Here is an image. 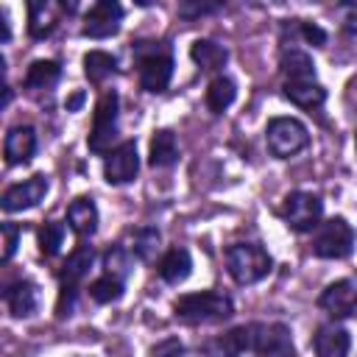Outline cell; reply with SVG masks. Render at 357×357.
Segmentation results:
<instances>
[{
    "label": "cell",
    "mask_w": 357,
    "mask_h": 357,
    "mask_svg": "<svg viewBox=\"0 0 357 357\" xmlns=\"http://www.w3.org/2000/svg\"><path fill=\"white\" fill-rule=\"evenodd\" d=\"M131 56L137 64L139 86L151 95H159L170 86L173 78V50L167 42L156 39H137L131 45Z\"/></svg>",
    "instance_id": "1"
},
{
    "label": "cell",
    "mask_w": 357,
    "mask_h": 357,
    "mask_svg": "<svg viewBox=\"0 0 357 357\" xmlns=\"http://www.w3.org/2000/svg\"><path fill=\"white\" fill-rule=\"evenodd\" d=\"M173 315H176V321H181L187 326L220 324V321H229L234 315V301L220 290L184 293L173 301Z\"/></svg>",
    "instance_id": "2"
},
{
    "label": "cell",
    "mask_w": 357,
    "mask_h": 357,
    "mask_svg": "<svg viewBox=\"0 0 357 357\" xmlns=\"http://www.w3.org/2000/svg\"><path fill=\"white\" fill-rule=\"evenodd\" d=\"M273 268L271 254L259 243H234L226 248V271L237 284H257Z\"/></svg>",
    "instance_id": "3"
},
{
    "label": "cell",
    "mask_w": 357,
    "mask_h": 357,
    "mask_svg": "<svg viewBox=\"0 0 357 357\" xmlns=\"http://www.w3.org/2000/svg\"><path fill=\"white\" fill-rule=\"evenodd\" d=\"M92 262H95V248L86 245V243L75 245L73 254L64 259V265L59 271V304H56V315L59 318H70L73 315L78 287H81L84 276L89 273Z\"/></svg>",
    "instance_id": "4"
},
{
    "label": "cell",
    "mask_w": 357,
    "mask_h": 357,
    "mask_svg": "<svg viewBox=\"0 0 357 357\" xmlns=\"http://www.w3.org/2000/svg\"><path fill=\"white\" fill-rule=\"evenodd\" d=\"M117 134H120V98H117L114 89H106L95 103L86 145H89L92 153H109Z\"/></svg>",
    "instance_id": "5"
},
{
    "label": "cell",
    "mask_w": 357,
    "mask_h": 357,
    "mask_svg": "<svg viewBox=\"0 0 357 357\" xmlns=\"http://www.w3.org/2000/svg\"><path fill=\"white\" fill-rule=\"evenodd\" d=\"M310 251L318 259H346L354 251V229H351V223L346 218H340V215L318 223V229L312 231Z\"/></svg>",
    "instance_id": "6"
},
{
    "label": "cell",
    "mask_w": 357,
    "mask_h": 357,
    "mask_svg": "<svg viewBox=\"0 0 357 357\" xmlns=\"http://www.w3.org/2000/svg\"><path fill=\"white\" fill-rule=\"evenodd\" d=\"M248 326V351L257 357H296L293 332L282 321H251Z\"/></svg>",
    "instance_id": "7"
},
{
    "label": "cell",
    "mask_w": 357,
    "mask_h": 357,
    "mask_svg": "<svg viewBox=\"0 0 357 357\" xmlns=\"http://www.w3.org/2000/svg\"><path fill=\"white\" fill-rule=\"evenodd\" d=\"M265 145L271 156L290 159L310 145V131L298 117H271L265 126Z\"/></svg>",
    "instance_id": "8"
},
{
    "label": "cell",
    "mask_w": 357,
    "mask_h": 357,
    "mask_svg": "<svg viewBox=\"0 0 357 357\" xmlns=\"http://www.w3.org/2000/svg\"><path fill=\"white\" fill-rule=\"evenodd\" d=\"M276 215L284 220L287 229L293 231H315L324 215V201L315 192L307 190H293L282 198Z\"/></svg>",
    "instance_id": "9"
},
{
    "label": "cell",
    "mask_w": 357,
    "mask_h": 357,
    "mask_svg": "<svg viewBox=\"0 0 357 357\" xmlns=\"http://www.w3.org/2000/svg\"><path fill=\"white\" fill-rule=\"evenodd\" d=\"M75 3H56V0H28V36L45 39L56 31L64 14H73Z\"/></svg>",
    "instance_id": "10"
},
{
    "label": "cell",
    "mask_w": 357,
    "mask_h": 357,
    "mask_svg": "<svg viewBox=\"0 0 357 357\" xmlns=\"http://www.w3.org/2000/svg\"><path fill=\"white\" fill-rule=\"evenodd\" d=\"M123 6L114 3V0H100L95 6H89V11L84 14V25H81V33L89 36V39H109L120 31V22H123Z\"/></svg>",
    "instance_id": "11"
},
{
    "label": "cell",
    "mask_w": 357,
    "mask_h": 357,
    "mask_svg": "<svg viewBox=\"0 0 357 357\" xmlns=\"http://www.w3.org/2000/svg\"><path fill=\"white\" fill-rule=\"evenodd\" d=\"M139 173V153H137V142L126 139L117 148H112L103 159V178L109 184H128L134 181Z\"/></svg>",
    "instance_id": "12"
},
{
    "label": "cell",
    "mask_w": 357,
    "mask_h": 357,
    "mask_svg": "<svg viewBox=\"0 0 357 357\" xmlns=\"http://www.w3.org/2000/svg\"><path fill=\"white\" fill-rule=\"evenodd\" d=\"M47 190H50L47 176H45V173H36V176H31V178H25V181H17V184L6 187V190H3V198H0V206H3V212H22V209H31V206H36L39 201H45Z\"/></svg>",
    "instance_id": "13"
},
{
    "label": "cell",
    "mask_w": 357,
    "mask_h": 357,
    "mask_svg": "<svg viewBox=\"0 0 357 357\" xmlns=\"http://www.w3.org/2000/svg\"><path fill=\"white\" fill-rule=\"evenodd\" d=\"M318 307L329 315V318H349L357 312V282L354 279H337L329 282L321 296H318Z\"/></svg>",
    "instance_id": "14"
},
{
    "label": "cell",
    "mask_w": 357,
    "mask_h": 357,
    "mask_svg": "<svg viewBox=\"0 0 357 357\" xmlns=\"http://www.w3.org/2000/svg\"><path fill=\"white\" fill-rule=\"evenodd\" d=\"M3 304L14 318H31L39 307V287L31 279H17V282L6 284Z\"/></svg>",
    "instance_id": "15"
},
{
    "label": "cell",
    "mask_w": 357,
    "mask_h": 357,
    "mask_svg": "<svg viewBox=\"0 0 357 357\" xmlns=\"http://www.w3.org/2000/svg\"><path fill=\"white\" fill-rule=\"evenodd\" d=\"M36 153V131L31 126H11L3 139L6 165H28Z\"/></svg>",
    "instance_id": "16"
},
{
    "label": "cell",
    "mask_w": 357,
    "mask_h": 357,
    "mask_svg": "<svg viewBox=\"0 0 357 357\" xmlns=\"http://www.w3.org/2000/svg\"><path fill=\"white\" fill-rule=\"evenodd\" d=\"M245 351H248V326L245 324H240L223 335H215L201 346L204 357H240Z\"/></svg>",
    "instance_id": "17"
},
{
    "label": "cell",
    "mask_w": 357,
    "mask_h": 357,
    "mask_svg": "<svg viewBox=\"0 0 357 357\" xmlns=\"http://www.w3.org/2000/svg\"><path fill=\"white\" fill-rule=\"evenodd\" d=\"M351 337L340 324H324L312 335V351L315 357H349Z\"/></svg>",
    "instance_id": "18"
},
{
    "label": "cell",
    "mask_w": 357,
    "mask_h": 357,
    "mask_svg": "<svg viewBox=\"0 0 357 357\" xmlns=\"http://www.w3.org/2000/svg\"><path fill=\"white\" fill-rule=\"evenodd\" d=\"M59 78H61V64L56 59H36L25 70L22 86L28 92H50L59 84Z\"/></svg>",
    "instance_id": "19"
},
{
    "label": "cell",
    "mask_w": 357,
    "mask_h": 357,
    "mask_svg": "<svg viewBox=\"0 0 357 357\" xmlns=\"http://www.w3.org/2000/svg\"><path fill=\"white\" fill-rule=\"evenodd\" d=\"M282 95L290 103H296L298 109H318L326 100V89L318 84V78H312V81H284Z\"/></svg>",
    "instance_id": "20"
},
{
    "label": "cell",
    "mask_w": 357,
    "mask_h": 357,
    "mask_svg": "<svg viewBox=\"0 0 357 357\" xmlns=\"http://www.w3.org/2000/svg\"><path fill=\"white\" fill-rule=\"evenodd\" d=\"M67 223L78 237H92L98 231V206L92 198L78 195L70 206H67Z\"/></svg>",
    "instance_id": "21"
},
{
    "label": "cell",
    "mask_w": 357,
    "mask_h": 357,
    "mask_svg": "<svg viewBox=\"0 0 357 357\" xmlns=\"http://www.w3.org/2000/svg\"><path fill=\"white\" fill-rule=\"evenodd\" d=\"M279 70L284 81H312L315 78V61L301 47H284L279 59Z\"/></svg>",
    "instance_id": "22"
},
{
    "label": "cell",
    "mask_w": 357,
    "mask_h": 357,
    "mask_svg": "<svg viewBox=\"0 0 357 357\" xmlns=\"http://www.w3.org/2000/svg\"><path fill=\"white\" fill-rule=\"evenodd\" d=\"M156 271H159L162 282H167V284H181V282L192 273V257H190L187 248L173 245V248L159 259Z\"/></svg>",
    "instance_id": "23"
},
{
    "label": "cell",
    "mask_w": 357,
    "mask_h": 357,
    "mask_svg": "<svg viewBox=\"0 0 357 357\" xmlns=\"http://www.w3.org/2000/svg\"><path fill=\"white\" fill-rule=\"evenodd\" d=\"M190 59L204 70V73H215L229 61V50L223 45H218L215 39H195L190 45Z\"/></svg>",
    "instance_id": "24"
},
{
    "label": "cell",
    "mask_w": 357,
    "mask_h": 357,
    "mask_svg": "<svg viewBox=\"0 0 357 357\" xmlns=\"http://www.w3.org/2000/svg\"><path fill=\"white\" fill-rule=\"evenodd\" d=\"M178 159V142L170 128H159L151 137V151H148V165L151 167H170Z\"/></svg>",
    "instance_id": "25"
},
{
    "label": "cell",
    "mask_w": 357,
    "mask_h": 357,
    "mask_svg": "<svg viewBox=\"0 0 357 357\" xmlns=\"http://www.w3.org/2000/svg\"><path fill=\"white\" fill-rule=\"evenodd\" d=\"M234 98H237V86H234V81L229 75H215L209 81V86H206V95H204L206 109L212 114H223L234 103Z\"/></svg>",
    "instance_id": "26"
},
{
    "label": "cell",
    "mask_w": 357,
    "mask_h": 357,
    "mask_svg": "<svg viewBox=\"0 0 357 357\" xmlns=\"http://www.w3.org/2000/svg\"><path fill=\"white\" fill-rule=\"evenodd\" d=\"M131 251V257H137L139 262H153L159 248H162V234L153 226H139L131 231V245H126Z\"/></svg>",
    "instance_id": "27"
},
{
    "label": "cell",
    "mask_w": 357,
    "mask_h": 357,
    "mask_svg": "<svg viewBox=\"0 0 357 357\" xmlns=\"http://www.w3.org/2000/svg\"><path fill=\"white\" fill-rule=\"evenodd\" d=\"M117 73V59L106 50H89L84 56V75L89 78V84H103L109 75Z\"/></svg>",
    "instance_id": "28"
},
{
    "label": "cell",
    "mask_w": 357,
    "mask_h": 357,
    "mask_svg": "<svg viewBox=\"0 0 357 357\" xmlns=\"http://www.w3.org/2000/svg\"><path fill=\"white\" fill-rule=\"evenodd\" d=\"M103 273L126 282L128 273H131V251L126 245H120V243L117 245H109L106 254H103Z\"/></svg>",
    "instance_id": "29"
},
{
    "label": "cell",
    "mask_w": 357,
    "mask_h": 357,
    "mask_svg": "<svg viewBox=\"0 0 357 357\" xmlns=\"http://www.w3.org/2000/svg\"><path fill=\"white\" fill-rule=\"evenodd\" d=\"M123 290H126V282L109 276V273H100L92 284H89V298L95 304H112V301H120L123 298Z\"/></svg>",
    "instance_id": "30"
},
{
    "label": "cell",
    "mask_w": 357,
    "mask_h": 357,
    "mask_svg": "<svg viewBox=\"0 0 357 357\" xmlns=\"http://www.w3.org/2000/svg\"><path fill=\"white\" fill-rule=\"evenodd\" d=\"M282 31H290V42H293V36H301V39H304L307 45H312V47H324V45H326V31H324L321 25H315V22L293 20L290 25L284 22Z\"/></svg>",
    "instance_id": "31"
},
{
    "label": "cell",
    "mask_w": 357,
    "mask_h": 357,
    "mask_svg": "<svg viewBox=\"0 0 357 357\" xmlns=\"http://www.w3.org/2000/svg\"><path fill=\"white\" fill-rule=\"evenodd\" d=\"M61 243H64V223L47 220L39 229V251H42V257H56Z\"/></svg>",
    "instance_id": "32"
},
{
    "label": "cell",
    "mask_w": 357,
    "mask_h": 357,
    "mask_svg": "<svg viewBox=\"0 0 357 357\" xmlns=\"http://www.w3.org/2000/svg\"><path fill=\"white\" fill-rule=\"evenodd\" d=\"M223 8V3H198V0H187V3H178V17L181 20H201V17H209V14H218Z\"/></svg>",
    "instance_id": "33"
},
{
    "label": "cell",
    "mask_w": 357,
    "mask_h": 357,
    "mask_svg": "<svg viewBox=\"0 0 357 357\" xmlns=\"http://www.w3.org/2000/svg\"><path fill=\"white\" fill-rule=\"evenodd\" d=\"M20 234H22V226L17 223H3V262H11L17 245H20Z\"/></svg>",
    "instance_id": "34"
},
{
    "label": "cell",
    "mask_w": 357,
    "mask_h": 357,
    "mask_svg": "<svg viewBox=\"0 0 357 357\" xmlns=\"http://www.w3.org/2000/svg\"><path fill=\"white\" fill-rule=\"evenodd\" d=\"M151 357H187V349L178 337H165L151 349Z\"/></svg>",
    "instance_id": "35"
},
{
    "label": "cell",
    "mask_w": 357,
    "mask_h": 357,
    "mask_svg": "<svg viewBox=\"0 0 357 357\" xmlns=\"http://www.w3.org/2000/svg\"><path fill=\"white\" fill-rule=\"evenodd\" d=\"M337 11H340V25H343V31L351 33V36H357V3H343Z\"/></svg>",
    "instance_id": "36"
},
{
    "label": "cell",
    "mask_w": 357,
    "mask_h": 357,
    "mask_svg": "<svg viewBox=\"0 0 357 357\" xmlns=\"http://www.w3.org/2000/svg\"><path fill=\"white\" fill-rule=\"evenodd\" d=\"M0 25H3V42H8V39H11V28H8V14H6V8H0Z\"/></svg>",
    "instance_id": "37"
},
{
    "label": "cell",
    "mask_w": 357,
    "mask_h": 357,
    "mask_svg": "<svg viewBox=\"0 0 357 357\" xmlns=\"http://www.w3.org/2000/svg\"><path fill=\"white\" fill-rule=\"evenodd\" d=\"M81 100H84V92H75V95L67 100V112H75V109L81 106Z\"/></svg>",
    "instance_id": "38"
},
{
    "label": "cell",
    "mask_w": 357,
    "mask_h": 357,
    "mask_svg": "<svg viewBox=\"0 0 357 357\" xmlns=\"http://www.w3.org/2000/svg\"><path fill=\"white\" fill-rule=\"evenodd\" d=\"M354 148H357V131H354Z\"/></svg>",
    "instance_id": "39"
}]
</instances>
